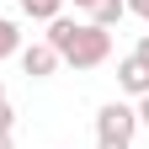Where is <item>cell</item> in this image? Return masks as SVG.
Masks as SVG:
<instances>
[{"label": "cell", "instance_id": "6da1fadb", "mask_svg": "<svg viewBox=\"0 0 149 149\" xmlns=\"http://www.w3.org/2000/svg\"><path fill=\"white\" fill-rule=\"evenodd\" d=\"M48 43L59 48V59L69 69H96L112 59V32L96 22H69V16H53L48 22Z\"/></svg>", "mask_w": 149, "mask_h": 149}, {"label": "cell", "instance_id": "7a4b0ae2", "mask_svg": "<svg viewBox=\"0 0 149 149\" xmlns=\"http://www.w3.org/2000/svg\"><path fill=\"white\" fill-rule=\"evenodd\" d=\"M133 133H139V107H128V101L96 107V139H128L133 144Z\"/></svg>", "mask_w": 149, "mask_h": 149}, {"label": "cell", "instance_id": "3957f363", "mask_svg": "<svg viewBox=\"0 0 149 149\" xmlns=\"http://www.w3.org/2000/svg\"><path fill=\"white\" fill-rule=\"evenodd\" d=\"M59 64L64 59H59V48H53L48 37L22 48V74H27V80H48V74H59Z\"/></svg>", "mask_w": 149, "mask_h": 149}, {"label": "cell", "instance_id": "277c9868", "mask_svg": "<svg viewBox=\"0 0 149 149\" xmlns=\"http://www.w3.org/2000/svg\"><path fill=\"white\" fill-rule=\"evenodd\" d=\"M117 91H128V96H149V64L139 59V53L117 59Z\"/></svg>", "mask_w": 149, "mask_h": 149}, {"label": "cell", "instance_id": "5b68a950", "mask_svg": "<svg viewBox=\"0 0 149 149\" xmlns=\"http://www.w3.org/2000/svg\"><path fill=\"white\" fill-rule=\"evenodd\" d=\"M123 16H128V0H96V6H91V22H96V27H117L123 22Z\"/></svg>", "mask_w": 149, "mask_h": 149}, {"label": "cell", "instance_id": "8992f818", "mask_svg": "<svg viewBox=\"0 0 149 149\" xmlns=\"http://www.w3.org/2000/svg\"><path fill=\"white\" fill-rule=\"evenodd\" d=\"M22 6V16H32V22H53V16L64 11V0H16Z\"/></svg>", "mask_w": 149, "mask_h": 149}, {"label": "cell", "instance_id": "52a82bcc", "mask_svg": "<svg viewBox=\"0 0 149 149\" xmlns=\"http://www.w3.org/2000/svg\"><path fill=\"white\" fill-rule=\"evenodd\" d=\"M11 53H22V32H16V22H6V16H0V64H6Z\"/></svg>", "mask_w": 149, "mask_h": 149}, {"label": "cell", "instance_id": "ba28073f", "mask_svg": "<svg viewBox=\"0 0 149 149\" xmlns=\"http://www.w3.org/2000/svg\"><path fill=\"white\" fill-rule=\"evenodd\" d=\"M16 128V112H11V101H0V133H11Z\"/></svg>", "mask_w": 149, "mask_h": 149}, {"label": "cell", "instance_id": "9c48e42d", "mask_svg": "<svg viewBox=\"0 0 149 149\" xmlns=\"http://www.w3.org/2000/svg\"><path fill=\"white\" fill-rule=\"evenodd\" d=\"M128 11H133V16H144V22H149V0H128Z\"/></svg>", "mask_w": 149, "mask_h": 149}, {"label": "cell", "instance_id": "30bf717a", "mask_svg": "<svg viewBox=\"0 0 149 149\" xmlns=\"http://www.w3.org/2000/svg\"><path fill=\"white\" fill-rule=\"evenodd\" d=\"M96 149H128V139H96Z\"/></svg>", "mask_w": 149, "mask_h": 149}, {"label": "cell", "instance_id": "8fae6325", "mask_svg": "<svg viewBox=\"0 0 149 149\" xmlns=\"http://www.w3.org/2000/svg\"><path fill=\"white\" fill-rule=\"evenodd\" d=\"M133 53H139V59H144V64H149V32H144V37H139V48H133Z\"/></svg>", "mask_w": 149, "mask_h": 149}, {"label": "cell", "instance_id": "7c38bea8", "mask_svg": "<svg viewBox=\"0 0 149 149\" xmlns=\"http://www.w3.org/2000/svg\"><path fill=\"white\" fill-rule=\"evenodd\" d=\"M139 123L149 128V96H139Z\"/></svg>", "mask_w": 149, "mask_h": 149}, {"label": "cell", "instance_id": "4fadbf2b", "mask_svg": "<svg viewBox=\"0 0 149 149\" xmlns=\"http://www.w3.org/2000/svg\"><path fill=\"white\" fill-rule=\"evenodd\" d=\"M91 6H96V0H74V11H91Z\"/></svg>", "mask_w": 149, "mask_h": 149}, {"label": "cell", "instance_id": "5bb4252c", "mask_svg": "<svg viewBox=\"0 0 149 149\" xmlns=\"http://www.w3.org/2000/svg\"><path fill=\"white\" fill-rule=\"evenodd\" d=\"M0 149H11V133H0Z\"/></svg>", "mask_w": 149, "mask_h": 149}, {"label": "cell", "instance_id": "9a60e30c", "mask_svg": "<svg viewBox=\"0 0 149 149\" xmlns=\"http://www.w3.org/2000/svg\"><path fill=\"white\" fill-rule=\"evenodd\" d=\"M0 101H6V80H0Z\"/></svg>", "mask_w": 149, "mask_h": 149}]
</instances>
